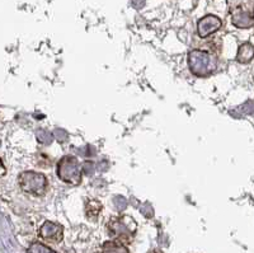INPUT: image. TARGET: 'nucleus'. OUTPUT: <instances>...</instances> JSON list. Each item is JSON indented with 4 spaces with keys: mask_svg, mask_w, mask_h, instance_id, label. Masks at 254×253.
Returning a JSON list of instances; mask_svg holds the SVG:
<instances>
[{
    "mask_svg": "<svg viewBox=\"0 0 254 253\" xmlns=\"http://www.w3.org/2000/svg\"><path fill=\"white\" fill-rule=\"evenodd\" d=\"M5 167H4L3 162H1V159H0V177H3L4 174H5Z\"/></svg>",
    "mask_w": 254,
    "mask_h": 253,
    "instance_id": "f8f14e48",
    "label": "nucleus"
},
{
    "mask_svg": "<svg viewBox=\"0 0 254 253\" xmlns=\"http://www.w3.org/2000/svg\"><path fill=\"white\" fill-rule=\"evenodd\" d=\"M58 174L61 181L70 184H79L81 182V169L75 157H64L58 164Z\"/></svg>",
    "mask_w": 254,
    "mask_h": 253,
    "instance_id": "20e7f679",
    "label": "nucleus"
},
{
    "mask_svg": "<svg viewBox=\"0 0 254 253\" xmlns=\"http://www.w3.org/2000/svg\"><path fill=\"white\" fill-rule=\"evenodd\" d=\"M190 68L197 77H208L216 70V59L212 54L202 50H193L188 56Z\"/></svg>",
    "mask_w": 254,
    "mask_h": 253,
    "instance_id": "7ed1b4c3",
    "label": "nucleus"
},
{
    "mask_svg": "<svg viewBox=\"0 0 254 253\" xmlns=\"http://www.w3.org/2000/svg\"><path fill=\"white\" fill-rule=\"evenodd\" d=\"M102 210V204L97 200H89L85 205V215L89 220H95Z\"/></svg>",
    "mask_w": 254,
    "mask_h": 253,
    "instance_id": "1a4fd4ad",
    "label": "nucleus"
},
{
    "mask_svg": "<svg viewBox=\"0 0 254 253\" xmlns=\"http://www.w3.org/2000/svg\"><path fill=\"white\" fill-rule=\"evenodd\" d=\"M221 27V20L215 15H206L205 18L199 19L198 26H197V31H198L199 37L206 38L219 31Z\"/></svg>",
    "mask_w": 254,
    "mask_h": 253,
    "instance_id": "423d86ee",
    "label": "nucleus"
},
{
    "mask_svg": "<svg viewBox=\"0 0 254 253\" xmlns=\"http://www.w3.org/2000/svg\"><path fill=\"white\" fill-rule=\"evenodd\" d=\"M233 22L239 28H251L253 26V17H252L251 13L237 12L233 18Z\"/></svg>",
    "mask_w": 254,
    "mask_h": 253,
    "instance_id": "6e6552de",
    "label": "nucleus"
},
{
    "mask_svg": "<svg viewBox=\"0 0 254 253\" xmlns=\"http://www.w3.org/2000/svg\"><path fill=\"white\" fill-rule=\"evenodd\" d=\"M40 237L42 241L47 242V243H52V245H59L63 241L64 237V228L63 225L58 224L54 222H45L40 229Z\"/></svg>",
    "mask_w": 254,
    "mask_h": 253,
    "instance_id": "39448f33",
    "label": "nucleus"
},
{
    "mask_svg": "<svg viewBox=\"0 0 254 253\" xmlns=\"http://www.w3.org/2000/svg\"><path fill=\"white\" fill-rule=\"evenodd\" d=\"M28 253H56L55 251H52L49 246L44 245V243H33L31 247L28 248Z\"/></svg>",
    "mask_w": 254,
    "mask_h": 253,
    "instance_id": "9b49d317",
    "label": "nucleus"
},
{
    "mask_svg": "<svg viewBox=\"0 0 254 253\" xmlns=\"http://www.w3.org/2000/svg\"><path fill=\"white\" fill-rule=\"evenodd\" d=\"M252 59H253V46L251 43H244L243 46H240L237 60L239 63H249Z\"/></svg>",
    "mask_w": 254,
    "mask_h": 253,
    "instance_id": "9d476101",
    "label": "nucleus"
},
{
    "mask_svg": "<svg viewBox=\"0 0 254 253\" xmlns=\"http://www.w3.org/2000/svg\"><path fill=\"white\" fill-rule=\"evenodd\" d=\"M97 253H130L126 246L116 241H108L103 243L99 251Z\"/></svg>",
    "mask_w": 254,
    "mask_h": 253,
    "instance_id": "0eeeda50",
    "label": "nucleus"
},
{
    "mask_svg": "<svg viewBox=\"0 0 254 253\" xmlns=\"http://www.w3.org/2000/svg\"><path fill=\"white\" fill-rule=\"evenodd\" d=\"M137 229V224L131 216H115L108 222L107 232L111 238L122 245H128L133 241Z\"/></svg>",
    "mask_w": 254,
    "mask_h": 253,
    "instance_id": "f257e3e1",
    "label": "nucleus"
},
{
    "mask_svg": "<svg viewBox=\"0 0 254 253\" xmlns=\"http://www.w3.org/2000/svg\"><path fill=\"white\" fill-rule=\"evenodd\" d=\"M18 182H19V186L23 190V192L35 196V197L44 196L47 191V187H49L46 175L42 174V173L33 172V170L20 173L19 177H18Z\"/></svg>",
    "mask_w": 254,
    "mask_h": 253,
    "instance_id": "f03ea898",
    "label": "nucleus"
}]
</instances>
